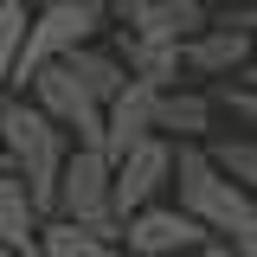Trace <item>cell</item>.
<instances>
[{"label": "cell", "instance_id": "cell-1", "mask_svg": "<svg viewBox=\"0 0 257 257\" xmlns=\"http://www.w3.org/2000/svg\"><path fill=\"white\" fill-rule=\"evenodd\" d=\"M167 193H174V206H180L206 238L257 257V199H251V187L225 180L219 167L206 161L199 142H174V180H167Z\"/></svg>", "mask_w": 257, "mask_h": 257}, {"label": "cell", "instance_id": "cell-2", "mask_svg": "<svg viewBox=\"0 0 257 257\" xmlns=\"http://www.w3.org/2000/svg\"><path fill=\"white\" fill-rule=\"evenodd\" d=\"M64 155H71V135H64L39 103H26L20 90L0 96V167L26 180V193L39 199L45 219H52V187H58Z\"/></svg>", "mask_w": 257, "mask_h": 257}, {"label": "cell", "instance_id": "cell-3", "mask_svg": "<svg viewBox=\"0 0 257 257\" xmlns=\"http://www.w3.org/2000/svg\"><path fill=\"white\" fill-rule=\"evenodd\" d=\"M103 32H109V0H32L26 45H20V64H13V90L26 84L39 64H58L64 52L90 45Z\"/></svg>", "mask_w": 257, "mask_h": 257}, {"label": "cell", "instance_id": "cell-4", "mask_svg": "<svg viewBox=\"0 0 257 257\" xmlns=\"http://www.w3.org/2000/svg\"><path fill=\"white\" fill-rule=\"evenodd\" d=\"M52 219L90 225L103 238L122 231V219L109 212V155H103V148L71 142V155H64V167H58V187H52Z\"/></svg>", "mask_w": 257, "mask_h": 257}, {"label": "cell", "instance_id": "cell-5", "mask_svg": "<svg viewBox=\"0 0 257 257\" xmlns=\"http://www.w3.org/2000/svg\"><path fill=\"white\" fill-rule=\"evenodd\" d=\"M167 180H174V142H167V135L128 142L122 155H109V212L128 219V212L167 199Z\"/></svg>", "mask_w": 257, "mask_h": 257}, {"label": "cell", "instance_id": "cell-6", "mask_svg": "<svg viewBox=\"0 0 257 257\" xmlns=\"http://www.w3.org/2000/svg\"><path fill=\"white\" fill-rule=\"evenodd\" d=\"M20 96L26 103H39L52 122L71 135V142H90V148H103V103H96L71 71H64V58L58 64H39L26 84H20Z\"/></svg>", "mask_w": 257, "mask_h": 257}, {"label": "cell", "instance_id": "cell-7", "mask_svg": "<svg viewBox=\"0 0 257 257\" xmlns=\"http://www.w3.org/2000/svg\"><path fill=\"white\" fill-rule=\"evenodd\" d=\"M257 39L238 26H225V20H206L199 32L180 39V84H225V77H238L244 64H251Z\"/></svg>", "mask_w": 257, "mask_h": 257}, {"label": "cell", "instance_id": "cell-8", "mask_svg": "<svg viewBox=\"0 0 257 257\" xmlns=\"http://www.w3.org/2000/svg\"><path fill=\"white\" fill-rule=\"evenodd\" d=\"M122 251L128 257H193L206 244V231L174 206V199H155V206H142V212H128L122 219Z\"/></svg>", "mask_w": 257, "mask_h": 257}, {"label": "cell", "instance_id": "cell-9", "mask_svg": "<svg viewBox=\"0 0 257 257\" xmlns=\"http://www.w3.org/2000/svg\"><path fill=\"white\" fill-rule=\"evenodd\" d=\"M206 20H212L206 0H109V26L142 32V39H167V45H180Z\"/></svg>", "mask_w": 257, "mask_h": 257}, {"label": "cell", "instance_id": "cell-10", "mask_svg": "<svg viewBox=\"0 0 257 257\" xmlns=\"http://www.w3.org/2000/svg\"><path fill=\"white\" fill-rule=\"evenodd\" d=\"M212 116H219V103L206 84H167L155 96V135H167V142H206Z\"/></svg>", "mask_w": 257, "mask_h": 257}, {"label": "cell", "instance_id": "cell-11", "mask_svg": "<svg viewBox=\"0 0 257 257\" xmlns=\"http://www.w3.org/2000/svg\"><path fill=\"white\" fill-rule=\"evenodd\" d=\"M155 84H142V77H128L122 90L103 103V155H122L128 142H142V135H155Z\"/></svg>", "mask_w": 257, "mask_h": 257}, {"label": "cell", "instance_id": "cell-12", "mask_svg": "<svg viewBox=\"0 0 257 257\" xmlns=\"http://www.w3.org/2000/svg\"><path fill=\"white\" fill-rule=\"evenodd\" d=\"M39 225H45V212L26 193V180L0 167V251L7 257H39Z\"/></svg>", "mask_w": 257, "mask_h": 257}, {"label": "cell", "instance_id": "cell-13", "mask_svg": "<svg viewBox=\"0 0 257 257\" xmlns=\"http://www.w3.org/2000/svg\"><path fill=\"white\" fill-rule=\"evenodd\" d=\"M109 52L122 58L128 77H142V84H155V90L180 84V45H167V39H142V32L116 26V45H109Z\"/></svg>", "mask_w": 257, "mask_h": 257}, {"label": "cell", "instance_id": "cell-14", "mask_svg": "<svg viewBox=\"0 0 257 257\" xmlns=\"http://www.w3.org/2000/svg\"><path fill=\"white\" fill-rule=\"evenodd\" d=\"M39 257H128V251H122V238H103L90 225L45 219L39 225Z\"/></svg>", "mask_w": 257, "mask_h": 257}, {"label": "cell", "instance_id": "cell-15", "mask_svg": "<svg viewBox=\"0 0 257 257\" xmlns=\"http://www.w3.org/2000/svg\"><path fill=\"white\" fill-rule=\"evenodd\" d=\"M64 71H71V77H77V84H84L96 103H109V96L128 84L122 58H116L109 45H96V39H90V45H77V52H64Z\"/></svg>", "mask_w": 257, "mask_h": 257}, {"label": "cell", "instance_id": "cell-16", "mask_svg": "<svg viewBox=\"0 0 257 257\" xmlns=\"http://www.w3.org/2000/svg\"><path fill=\"white\" fill-rule=\"evenodd\" d=\"M199 148H206V161L219 167L225 180H238V187H257V135H244V128H238V135H206Z\"/></svg>", "mask_w": 257, "mask_h": 257}, {"label": "cell", "instance_id": "cell-17", "mask_svg": "<svg viewBox=\"0 0 257 257\" xmlns=\"http://www.w3.org/2000/svg\"><path fill=\"white\" fill-rule=\"evenodd\" d=\"M26 20H32V0H0V96H13V64H20V45H26Z\"/></svg>", "mask_w": 257, "mask_h": 257}, {"label": "cell", "instance_id": "cell-18", "mask_svg": "<svg viewBox=\"0 0 257 257\" xmlns=\"http://www.w3.org/2000/svg\"><path fill=\"white\" fill-rule=\"evenodd\" d=\"M212 90V103H219L231 122L244 128V135H257V84H244V77H225V84H206Z\"/></svg>", "mask_w": 257, "mask_h": 257}, {"label": "cell", "instance_id": "cell-19", "mask_svg": "<svg viewBox=\"0 0 257 257\" xmlns=\"http://www.w3.org/2000/svg\"><path fill=\"white\" fill-rule=\"evenodd\" d=\"M212 20H225V26H238V32H251V39H257V0H244V7H225V13H212Z\"/></svg>", "mask_w": 257, "mask_h": 257}, {"label": "cell", "instance_id": "cell-20", "mask_svg": "<svg viewBox=\"0 0 257 257\" xmlns=\"http://www.w3.org/2000/svg\"><path fill=\"white\" fill-rule=\"evenodd\" d=\"M193 257H244V251H231V244H219V238H206V244H199Z\"/></svg>", "mask_w": 257, "mask_h": 257}, {"label": "cell", "instance_id": "cell-21", "mask_svg": "<svg viewBox=\"0 0 257 257\" xmlns=\"http://www.w3.org/2000/svg\"><path fill=\"white\" fill-rule=\"evenodd\" d=\"M238 77H244V84H257V52H251V64H244V71H238Z\"/></svg>", "mask_w": 257, "mask_h": 257}, {"label": "cell", "instance_id": "cell-22", "mask_svg": "<svg viewBox=\"0 0 257 257\" xmlns=\"http://www.w3.org/2000/svg\"><path fill=\"white\" fill-rule=\"evenodd\" d=\"M206 7H212V13H225V7H244V0H206Z\"/></svg>", "mask_w": 257, "mask_h": 257}, {"label": "cell", "instance_id": "cell-23", "mask_svg": "<svg viewBox=\"0 0 257 257\" xmlns=\"http://www.w3.org/2000/svg\"><path fill=\"white\" fill-rule=\"evenodd\" d=\"M251 199H257V187H251Z\"/></svg>", "mask_w": 257, "mask_h": 257}, {"label": "cell", "instance_id": "cell-24", "mask_svg": "<svg viewBox=\"0 0 257 257\" xmlns=\"http://www.w3.org/2000/svg\"><path fill=\"white\" fill-rule=\"evenodd\" d=\"M0 257H7V251H0Z\"/></svg>", "mask_w": 257, "mask_h": 257}]
</instances>
